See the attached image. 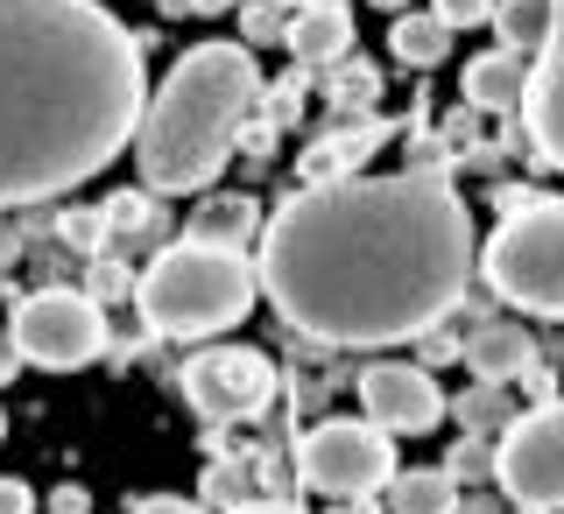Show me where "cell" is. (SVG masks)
<instances>
[{
    "instance_id": "cell-13",
    "label": "cell",
    "mask_w": 564,
    "mask_h": 514,
    "mask_svg": "<svg viewBox=\"0 0 564 514\" xmlns=\"http://www.w3.org/2000/svg\"><path fill=\"white\" fill-rule=\"evenodd\" d=\"M529 70H536V57H522V50H487V57L466 64L458 99H466V113H522Z\"/></svg>"
},
{
    "instance_id": "cell-27",
    "label": "cell",
    "mask_w": 564,
    "mask_h": 514,
    "mask_svg": "<svg viewBox=\"0 0 564 514\" xmlns=\"http://www.w3.org/2000/svg\"><path fill=\"white\" fill-rule=\"evenodd\" d=\"M0 514H35V486L8 472V480H0Z\"/></svg>"
},
{
    "instance_id": "cell-12",
    "label": "cell",
    "mask_w": 564,
    "mask_h": 514,
    "mask_svg": "<svg viewBox=\"0 0 564 514\" xmlns=\"http://www.w3.org/2000/svg\"><path fill=\"white\" fill-rule=\"evenodd\" d=\"M458 360L473 367V381H522L529 367H536V339H529V325H516V317H480V325L466 331V352Z\"/></svg>"
},
{
    "instance_id": "cell-8",
    "label": "cell",
    "mask_w": 564,
    "mask_h": 514,
    "mask_svg": "<svg viewBox=\"0 0 564 514\" xmlns=\"http://www.w3.org/2000/svg\"><path fill=\"white\" fill-rule=\"evenodd\" d=\"M494 486L516 507L564 514V395L536 402L494 437Z\"/></svg>"
},
{
    "instance_id": "cell-16",
    "label": "cell",
    "mask_w": 564,
    "mask_h": 514,
    "mask_svg": "<svg viewBox=\"0 0 564 514\" xmlns=\"http://www.w3.org/2000/svg\"><path fill=\"white\" fill-rule=\"evenodd\" d=\"M261 205L254 198H205L198 211H191V240H212V247H240L247 254V240L261 233Z\"/></svg>"
},
{
    "instance_id": "cell-9",
    "label": "cell",
    "mask_w": 564,
    "mask_h": 514,
    "mask_svg": "<svg viewBox=\"0 0 564 514\" xmlns=\"http://www.w3.org/2000/svg\"><path fill=\"white\" fill-rule=\"evenodd\" d=\"M184 402L205 423H247L275 402V360L254 346H212L184 367Z\"/></svg>"
},
{
    "instance_id": "cell-5",
    "label": "cell",
    "mask_w": 564,
    "mask_h": 514,
    "mask_svg": "<svg viewBox=\"0 0 564 514\" xmlns=\"http://www.w3.org/2000/svg\"><path fill=\"white\" fill-rule=\"evenodd\" d=\"M480 275L508 310L564 317V198L501 190V226L480 247Z\"/></svg>"
},
{
    "instance_id": "cell-17",
    "label": "cell",
    "mask_w": 564,
    "mask_h": 514,
    "mask_svg": "<svg viewBox=\"0 0 564 514\" xmlns=\"http://www.w3.org/2000/svg\"><path fill=\"white\" fill-rule=\"evenodd\" d=\"M388 50H395V64H410V70H437L445 64V50H452V29L437 22V14H395V29H388Z\"/></svg>"
},
{
    "instance_id": "cell-14",
    "label": "cell",
    "mask_w": 564,
    "mask_h": 514,
    "mask_svg": "<svg viewBox=\"0 0 564 514\" xmlns=\"http://www.w3.org/2000/svg\"><path fill=\"white\" fill-rule=\"evenodd\" d=\"M282 50H290L304 70L346 64V50H352V14L339 8V0H311V8L290 14V29H282Z\"/></svg>"
},
{
    "instance_id": "cell-37",
    "label": "cell",
    "mask_w": 564,
    "mask_h": 514,
    "mask_svg": "<svg viewBox=\"0 0 564 514\" xmlns=\"http://www.w3.org/2000/svg\"><path fill=\"white\" fill-rule=\"evenodd\" d=\"M0 437H8V416H0Z\"/></svg>"
},
{
    "instance_id": "cell-2",
    "label": "cell",
    "mask_w": 564,
    "mask_h": 514,
    "mask_svg": "<svg viewBox=\"0 0 564 514\" xmlns=\"http://www.w3.org/2000/svg\"><path fill=\"white\" fill-rule=\"evenodd\" d=\"M149 113V64L99 0H0V211L93 184Z\"/></svg>"
},
{
    "instance_id": "cell-26",
    "label": "cell",
    "mask_w": 564,
    "mask_h": 514,
    "mask_svg": "<svg viewBox=\"0 0 564 514\" xmlns=\"http://www.w3.org/2000/svg\"><path fill=\"white\" fill-rule=\"evenodd\" d=\"M269 99H275V120H290V113H296V106H304V99H311V70H304V64H296V70H290V78H282V85H275V92H269Z\"/></svg>"
},
{
    "instance_id": "cell-6",
    "label": "cell",
    "mask_w": 564,
    "mask_h": 514,
    "mask_svg": "<svg viewBox=\"0 0 564 514\" xmlns=\"http://www.w3.org/2000/svg\"><path fill=\"white\" fill-rule=\"evenodd\" d=\"M296 472H304L311 493H325V501H375V493H388V480H395V437L375 430L367 416H332L317 423V430L296 445Z\"/></svg>"
},
{
    "instance_id": "cell-25",
    "label": "cell",
    "mask_w": 564,
    "mask_h": 514,
    "mask_svg": "<svg viewBox=\"0 0 564 514\" xmlns=\"http://www.w3.org/2000/svg\"><path fill=\"white\" fill-rule=\"evenodd\" d=\"M431 14H437L452 35H458V29H494V0H431Z\"/></svg>"
},
{
    "instance_id": "cell-18",
    "label": "cell",
    "mask_w": 564,
    "mask_h": 514,
    "mask_svg": "<svg viewBox=\"0 0 564 514\" xmlns=\"http://www.w3.org/2000/svg\"><path fill=\"white\" fill-rule=\"evenodd\" d=\"M494 35H501V50L536 57L551 35V0H494Z\"/></svg>"
},
{
    "instance_id": "cell-23",
    "label": "cell",
    "mask_w": 564,
    "mask_h": 514,
    "mask_svg": "<svg viewBox=\"0 0 564 514\" xmlns=\"http://www.w3.org/2000/svg\"><path fill=\"white\" fill-rule=\"evenodd\" d=\"M282 29H290V8H275V0H254V8H240V43H247V50L282 43Z\"/></svg>"
},
{
    "instance_id": "cell-24",
    "label": "cell",
    "mask_w": 564,
    "mask_h": 514,
    "mask_svg": "<svg viewBox=\"0 0 564 514\" xmlns=\"http://www.w3.org/2000/svg\"><path fill=\"white\" fill-rule=\"evenodd\" d=\"M85 296H93L99 310L120 304V296H134V269H120L113 254H99V261H93V289H85Z\"/></svg>"
},
{
    "instance_id": "cell-35",
    "label": "cell",
    "mask_w": 564,
    "mask_h": 514,
    "mask_svg": "<svg viewBox=\"0 0 564 514\" xmlns=\"http://www.w3.org/2000/svg\"><path fill=\"white\" fill-rule=\"evenodd\" d=\"M275 8H290V14H296V8H311V0H275Z\"/></svg>"
},
{
    "instance_id": "cell-29",
    "label": "cell",
    "mask_w": 564,
    "mask_h": 514,
    "mask_svg": "<svg viewBox=\"0 0 564 514\" xmlns=\"http://www.w3.org/2000/svg\"><path fill=\"white\" fill-rule=\"evenodd\" d=\"M134 514H198V507H191L184 493H149V501H141Z\"/></svg>"
},
{
    "instance_id": "cell-15",
    "label": "cell",
    "mask_w": 564,
    "mask_h": 514,
    "mask_svg": "<svg viewBox=\"0 0 564 514\" xmlns=\"http://www.w3.org/2000/svg\"><path fill=\"white\" fill-rule=\"evenodd\" d=\"M458 501H466V486L445 466H402L388 480V514H458Z\"/></svg>"
},
{
    "instance_id": "cell-34",
    "label": "cell",
    "mask_w": 564,
    "mask_h": 514,
    "mask_svg": "<svg viewBox=\"0 0 564 514\" xmlns=\"http://www.w3.org/2000/svg\"><path fill=\"white\" fill-rule=\"evenodd\" d=\"M375 8H388V14H410V0H375Z\"/></svg>"
},
{
    "instance_id": "cell-1",
    "label": "cell",
    "mask_w": 564,
    "mask_h": 514,
    "mask_svg": "<svg viewBox=\"0 0 564 514\" xmlns=\"http://www.w3.org/2000/svg\"><path fill=\"white\" fill-rule=\"evenodd\" d=\"M261 296L311 346H410L466 304L480 233L437 169L332 176L261 226Z\"/></svg>"
},
{
    "instance_id": "cell-20",
    "label": "cell",
    "mask_w": 564,
    "mask_h": 514,
    "mask_svg": "<svg viewBox=\"0 0 564 514\" xmlns=\"http://www.w3.org/2000/svg\"><path fill=\"white\" fill-rule=\"evenodd\" d=\"M106 226H113V240H149V233H163L155 190H120V198H106Z\"/></svg>"
},
{
    "instance_id": "cell-10",
    "label": "cell",
    "mask_w": 564,
    "mask_h": 514,
    "mask_svg": "<svg viewBox=\"0 0 564 514\" xmlns=\"http://www.w3.org/2000/svg\"><path fill=\"white\" fill-rule=\"evenodd\" d=\"M360 409L388 437H423V430H437V423H445V387H437L431 367L375 360L360 374Z\"/></svg>"
},
{
    "instance_id": "cell-22",
    "label": "cell",
    "mask_w": 564,
    "mask_h": 514,
    "mask_svg": "<svg viewBox=\"0 0 564 514\" xmlns=\"http://www.w3.org/2000/svg\"><path fill=\"white\" fill-rule=\"evenodd\" d=\"M332 99L339 106H375L381 99V70L375 64H332Z\"/></svg>"
},
{
    "instance_id": "cell-21",
    "label": "cell",
    "mask_w": 564,
    "mask_h": 514,
    "mask_svg": "<svg viewBox=\"0 0 564 514\" xmlns=\"http://www.w3.org/2000/svg\"><path fill=\"white\" fill-rule=\"evenodd\" d=\"M57 240L64 247H78V254H99L106 240H113V226H106V205H93V211H57Z\"/></svg>"
},
{
    "instance_id": "cell-28",
    "label": "cell",
    "mask_w": 564,
    "mask_h": 514,
    "mask_svg": "<svg viewBox=\"0 0 564 514\" xmlns=\"http://www.w3.org/2000/svg\"><path fill=\"white\" fill-rule=\"evenodd\" d=\"M14 254H22V219L0 211V269H14Z\"/></svg>"
},
{
    "instance_id": "cell-30",
    "label": "cell",
    "mask_w": 564,
    "mask_h": 514,
    "mask_svg": "<svg viewBox=\"0 0 564 514\" xmlns=\"http://www.w3.org/2000/svg\"><path fill=\"white\" fill-rule=\"evenodd\" d=\"M50 507H57V514H85V486H57V493H50Z\"/></svg>"
},
{
    "instance_id": "cell-32",
    "label": "cell",
    "mask_w": 564,
    "mask_h": 514,
    "mask_svg": "<svg viewBox=\"0 0 564 514\" xmlns=\"http://www.w3.org/2000/svg\"><path fill=\"white\" fill-rule=\"evenodd\" d=\"M14 367H22V352H14V339L0 331V381H14Z\"/></svg>"
},
{
    "instance_id": "cell-3",
    "label": "cell",
    "mask_w": 564,
    "mask_h": 514,
    "mask_svg": "<svg viewBox=\"0 0 564 514\" xmlns=\"http://www.w3.org/2000/svg\"><path fill=\"white\" fill-rule=\"evenodd\" d=\"M261 99H269V78H261L247 43L184 50V64H170V78L149 92V113H141V134H134L141 190H155V198L205 190L226 169V155L247 134Z\"/></svg>"
},
{
    "instance_id": "cell-31",
    "label": "cell",
    "mask_w": 564,
    "mask_h": 514,
    "mask_svg": "<svg viewBox=\"0 0 564 514\" xmlns=\"http://www.w3.org/2000/svg\"><path fill=\"white\" fill-rule=\"evenodd\" d=\"M234 514H304V507H296V501H240Z\"/></svg>"
},
{
    "instance_id": "cell-4",
    "label": "cell",
    "mask_w": 564,
    "mask_h": 514,
    "mask_svg": "<svg viewBox=\"0 0 564 514\" xmlns=\"http://www.w3.org/2000/svg\"><path fill=\"white\" fill-rule=\"evenodd\" d=\"M261 296V269L240 247L212 240H163L149 254V269L134 275V310L155 339H219V331L247 325Z\"/></svg>"
},
{
    "instance_id": "cell-33",
    "label": "cell",
    "mask_w": 564,
    "mask_h": 514,
    "mask_svg": "<svg viewBox=\"0 0 564 514\" xmlns=\"http://www.w3.org/2000/svg\"><path fill=\"white\" fill-rule=\"evenodd\" d=\"M191 14H219V8H234V0H184Z\"/></svg>"
},
{
    "instance_id": "cell-36",
    "label": "cell",
    "mask_w": 564,
    "mask_h": 514,
    "mask_svg": "<svg viewBox=\"0 0 564 514\" xmlns=\"http://www.w3.org/2000/svg\"><path fill=\"white\" fill-rule=\"evenodd\" d=\"M508 514H543V507H508Z\"/></svg>"
},
{
    "instance_id": "cell-11",
    "label": "cell",
    "mask_w": 564,
    "mask_h": 514,
    "mask_svg": "<svg viewBox=\"0 0 564 514\" xmlns=\"http://www.w3.org/2000/svg\"><path fill=\"white\" fill-rule=\"evenodd\" d=\"M522 141L536 149V163L564 169V0H551V35L536 50L529 70V99H522Z\"/></svg>"
},
{
    "instance_id": "cell-7",
    "label": "cell",
    "mask_w": 564,
    "mask_h": 514,
    "mask_svg": "<svg viewBox=\"0 0 564 514\" xmlns=\"http://www.w3.org/2000/svg\"><path fill=\"white\" fill-rule=\"evenodd\" d=\"M8 339L29 367L70 374V367H93V360L113 352V325H106V310L85 289H35V296L14 304Z\"/></svg>"
},
{
    "instance_id": "cell-19",
    "label": "cell",
    "mask_w": 564,
    "mask_h": 514,
    "mask_svg": "<svg viewBox=\"0 0 564 514\" xmlns=\"http://www.w3.org/2000/svg\"><path fill=\"white\" fill-rule=\"evenodd\" d=\"M516 416H522V409H508V387H494V381H480L466 402H458V423H466V437H501Z\"/></svg>"
}]
</instances>
